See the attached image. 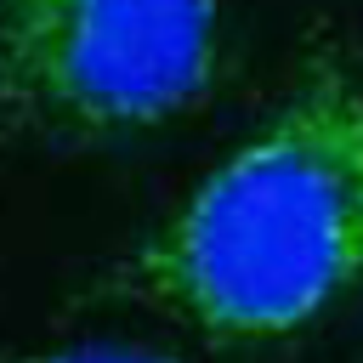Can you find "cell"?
<instances>
[{"mask_svg":"<svg viewBox=\"0 0 363 363\" xmlns=\"http://www.w3.org/2000/svg\"><path fill=\"white\" fill-rule=\"evenodd\" d=\"M363 284V51L323 45L289 96L125 261L119 289L187 329L284 340Z\"/></svg>","mask_w":363,"mask_h":363,"instance_id":"cell-1","label":"cell"},{"mask_svg":"<svg viewBox=\"0 0 363 363\" xmlns=\"http://www.w3.org/2000/svg\"><path fill=\"white\" fill-rule=\"evenodd\" d=\"M221 0H0V130L125 142L210 102Z\"/></svg>","mask_w":363,"mask_h":363,"instance_id":"cell-2","label":"cell"},{"mask_svg":"<svg viewBox=\"0 0 363 363\" xmlns=\"http://www.w3.org/2000/svg\"><path fill=\"white\" fill-rule=\"evenodd\" d=\"M23 363H182V357L153 352V346H125V340H85V346L40 352V357H23Z\"/></svg>","mask_w":363,"mask_h":363,"instance_id":"cell-3","label":"cell"}]
</instances>
